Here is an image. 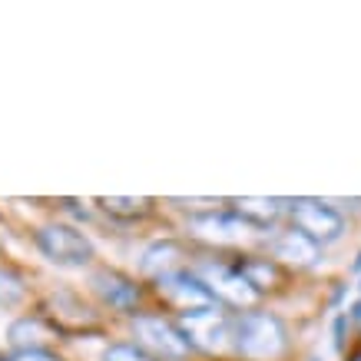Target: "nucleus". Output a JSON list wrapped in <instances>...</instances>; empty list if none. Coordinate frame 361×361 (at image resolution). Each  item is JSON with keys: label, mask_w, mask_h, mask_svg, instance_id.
<instances>
[{"label": "nucleus", "mask_w": 361, "mask_h": 361, "mask_svg": "<svg viewBox=\"0 0 361 361\" xmlns=\"http://www.w3.org/2000/svg\"><path fill=\"white\" fill-rule=\"evenodd\" d=\"M232 345L245 361H279L288 348V331L269 312H242L232 322Z\"/></svg>", "instance_id": "nucleus-1"}, {"label": "nucleus", "mask_w": 361, "mask_h": 361, "mask_svg": "<svg viewBox=\"0 0 361 361\" xmlns=\"http://www.w3.org/2000/svg\"><path fill=\"white\" fill-rule=\"evenodd\" d=\"M133 335L140 341V348H146L153 358L179 361L192 351V345H189V338L183 335V329L163 315H136L133 318Z\"/></svg>", "instance_id": "nucleus-2"}, {"label": "nucleus", "mask_w": 361, "mask_h": 361, "mask_svg": "<svg viewBox=\"0 0 361 361\" xmlns=\"http://www.w3.org/2000/svg\"><path fill=\"white\" fill-rule=\"evenodd\" d=\"M37 245H40V252H44L50 262L70 265V269L87 265L90 259H93V242H90L80 229L63 226V222H54V226L37 229Z\"/></svg>", "instance_id": "nucleus-3"}, {"label": "nucleus", "mask_w": 361, "mask_h": 361, "mask_svg": "<svg viewBox=\"0 0 361 361\" xmlns=\"http://www.w3.org/2000/svg\"><path fill=\"white\" fill-rule=\"evenodd\" d=\"M179 329L189 338V345L196 351H206V355H216L229 345L232 338V322L229 315L216 308H202V312H192V315H179Z\"/></svg>", "instance_id": "nucleus-4"}, {"label": "nucleus", "mask_w": 361, "mask_h": 361, "mask_svg": "<svg viewBox=\"0 0 361 361\" xmlns=\"http://www.w3.org/2000/svg\"><path fill=\"white\" fill-rule=\"evenodd\" d=\"M288 212H292L295 229L305 232L308 239H315L318 245L335 242L341 232H345L341 212L331 209L329 202H322V199H292V202H288Z\"/></svg>", "instance_id": "nucleus-5"}, {"label": "nucleus", "mask_w": 361, "mask_h": 361, "mask_svg": "<svg viewBox=\"0 0 361 361\" xmlns=\"http://www.w3.org/2000/svg\"><path fill=\"white\" fill-rule=\"evenodd\" d=\"M156 285H159V295H163L179 315H192V312L219 305V298L209 292V285L202 282L196 272H186V269L166 275V279H159Z\"/></svg>", "instance_id": "nucleus-6"}, {"label": "nucleus", "mask_w": 361, "mask_h": 361, "mask_svg": "<svg viewBox=\"0 0 361 361\" xmlns=\"http://www.w3.org/2000/svg\"><path fill=\"white\" fill-rule=\"evenodd\" d=\"M199 279L209 285V292L226 302V305H235V308H252L259 302V288L239 272V269H229V265H219V262H206Z\"/></svg>", "instance_id": "nucleus-7"}, {"label": "nucleus", "mask_w": 361, "mask_h": 361, "mask_svg": "<svg viewBox=\"0 0 361 361\" xmlns=\"http://www.w3.org/2000/svg\"><path fill=\"white\" fill-rule=\"evenodd\" d=\"M186 229L202 242H212V245H232V242H242L249 235V222H242L235 212H226V209H209V212H196L189 216Z\"/></svg>", "instance_id": "nucleus-8"}, {"label": "nucleus", "mask_w": 361, "mask_h": 361, "mask_svg": "<svg viewBox=\"0 0 361 361\" xmlns=\"http://www.w3.org/2000/svg\"><path fill=\"white\" fill-rule=\"evenodd\" d=\"M90 285H93V292H97L106 305L120 308V312H130V308H136V302H140V288H136V282L126 279L123 272H113V269H99V272H93Z\"/></svg>", "instance_id": "nucleus-9"}, {"label": "nucleus", "mask_w": 361, "mask_h": 361, "mask_svg": "<svg viewBox=\"0 0 361 361\" xmlns=\"http://www.w3.org/2000/svg\"><path fill=\"white\" fill-rule=\"evenodd\" d=\"M272 255L285 265H295V269H312L322 259V245L315 239H308L305 232L288 229L272 242Z\"/></svg>", "instance_id": "nucleus-10"}, {"label": "nucleus", "mask_w": 361, "mask_h": 361, "mask_svg": "<svg viewBox=\"0 0 361 361\" xmlns=\"http://www.w3.org/2000/svg\"><path fill=\"white\" fill-rule=\"evenodd\" d=\"M54 338H56V329L44 315H23L7 331V341L17 351H47V345Z\"/></svg>", "instance_id": "nucleus-11"}, {"label": "nucleus", "mask_w": 361, "mask_h": 361, "mask_svg": "<svg viewBox=\"0 0 361 361\" xmlns=\"http://www.w3.org/2000/svg\"><path fill=\"white\" fill-rule=\"evenodd\" d=\"M288 199H269V196H242L232 199V212L239 216L242 222H249L252 229H269L279 216L285 212Z\"/></svg>", "instance_id": "nucleus-12"}, {"label": "nucleus", "mask_w": 361, "mask_h": 361, "mask_svg": "<svg viewBox=\"0 0 361 361\" xmlns=\"http://www.w3.org/2000/svg\"><path fill=\"white\" fill-rule=\"evenodd\" d=\"M179 259H183V245L173 239H163V242H156V245H149V249L142 252V275H149V279H166V275H173V272H183L179 269Z\"/></svg>", "instance_id": "nucleus-13"}, {"label": "nucleus", "mask_w": 361, "mask_h": 361, "mask_svg": "<svg viewBox=\"0 0 361 361\" xmlns=\"http://www.w3.org/2000/svg\"><path fill=\"white\" fill-rule=\"evenodd\" d=\"M103 212H110L113 219H140L149 212V199H130V196H103L97 199Z\"/></svg>", "instance_id": "nucleus-14"}, {"label": "nucleus", "mask_w": 361, "mask_h": 361, "mask_svg": "<svg viewBox=\"0 0 361 361\" xmlns=\"http://www.w3.org/2000/svg\"><path fill=\"white\" fill-rule=\"evenodd\" d=\"M239 272L245 275L259 292H262V288H272V285L279 282V272H275V265L269 262V259H249V262L239 265Z\"/></svg>", "instance_id": "nucleus-15"}, {"label": "nucleus", "mask_w": 361, "mask_h": 361, "mask_svg": "<svg viewBox=\"0 0 361 361\" xmlns=\"http://www.w3.org/2000/svg\"><path fill=\"white\" fill-rule=\"evenodd\" d=\"M27 298V285L17 272L0 269V308H17Z\"/></svg>", "instance_id": "nucleus-16"}, {"label": "nucleus", "mask_w": 361, "mask_h": 361, "mask_svg": "<svg viewBox=\"0 0 361 361\" xmlns=\"http://www.w3.org/2000/svg\"><path fill=\"white\" fill-rule=\"evenodd\" d=\"M103 361H156L153 355L140 345H130V341H120V345H110L103 351Z\"/></svg>", "instance_id": "nucleus-17"}, {"label": "nucleus", "mask_w": 361, "mask_h": 361, "mask_svg": "<svg viewBox=\"0 0 361 361\" xmlns=\"http://www.w3.org/2000/svg\"><path fill=\"white\" fill-rule=\"evenodd\" d=\"M11 361H60V358L50 355V351H17Z\"/></svg>", "instance_id": "nucleus-18"}, {"label": "nucleus", "mask_w": 361, "mask_h": 361, "mask_svg": "<svg viewBox=\"0 0 361 361\" xmlns=\"http://www.w3.org/2000/svg\"><path fill=\"white\" fill-rule=\"evenodd\" d=\"M345 322H348L345 315L335 318V348H341V345H345Z\"/></svg>", "instance_id": "nucleus-19"}, {"label": "nucleus", "mask_w": 361, "mask_h": 361, "mask_svg": "<svg viewBox=\"0 0 361 361\" xmlns=\"http://www.w3.org/2000/svg\"><path fill=\"white\" fill-rule=\"evenodd\" d=\"M351 318H358V322H361V302H355V305H351Z\"/></svg>", "instance_id": "nucleus-20"}, {"label": "nucleus", "mask_w": 361, "mask_h": 361, "mask_svg": "<svg viewBox=\"0 0 361 361\" xmlns=\"http://www.w3.org/2000/svg\"><path fill=\"white\" fill-rule=\"evenodd\" d=\"M355 269H358V272H361V252H358V259H355Z\"/></svg>", "instance_id": "nucleus-21"}, {"label": "nucleus", "mask_w": 361, "mask_h": 361, "mask_svg": "<svg viewBox=\"0 0 361 361\" xmlns=\"http://www.w3.org/2000/svg\"><path fill=\"white\" fill-rule=\"evenodd\" d=\"M348 361H361V351H358V355H355V358H348Z\"/></svg>", "instance_id": "nucleus-22"}]
</instances>
